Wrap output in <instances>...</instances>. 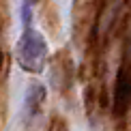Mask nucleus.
<instances>
[{
	"mask_svg": "<svg viewBox=\"0 0 131 131\" xmlns=\"http://www.w3.org/2000/svg\"><path fill=\"white\" fill-rule=\"evenodd\" d=\"M15 58L17 64L28 73H41L47 60V43L41 32L32 30L30 26L19 37L17 47H15Z\"/></svg>",
	"mask_w": 131,
	"mask_h": 131,
	"instance_id": "obj_1",
	"label": "nucleus"
},
{
	"mask_svg": "<svg viewBox=\"0 0 131 131\" xmlns=\"http://www.w3.org/2000/svg\"><path fill=\"white\" fill-rule=\"evenodd\" d=\"M131 105V64L123 62L114 84V114L125 116Z\"/></svg>",
	"mask_w": 131,
	"mask_h": 131,
	"instance_id": "obj_2",
	"label": "nucleus"
},
{
	"mask_svg": "<svg viewBox=\"0 0 131 131\" xmlns=\"http://www.w3.org/2000/svg\"><path fill=\"white\" fill-rule=\"evenodd\" d=\"M43 99H45V88L41 84H32L26 92V112H28V116H35L41 110Z\"/></svg>",
	"mask_w": 131,
	"mask_h": 131,
	"instance_id": "obj_3",
	"label": "nucleus"
},
{
	"mask_svg": "<svg viewBox=\"0 0 131 131\" xmlns=\"http://www.w3.org/2000/svg\"><path fill=\"white\" fill-rule=\"evenodd\" d=\"M0 69H2V50H0Z\"/></svg>",
	"mask_w": 131,
	"mask_h": 131,
	"instance_id": "obj_4",
	"label": "nucleus"
},
{
	"mask_svg": "<svg viewBox=\"0 0 131 131\" xmlns=\"http://www.w3.org/2000/svg\"><path fill=\"white\" fill-rule=\"evenodd\" d=\"M26 2H37V0H26Z\"/></svg>",
	"mask_w": 131,
	"mask_h": 131,
	"instance_id": "obj_5",
	"label": "nucleus"
}]
</instances>
